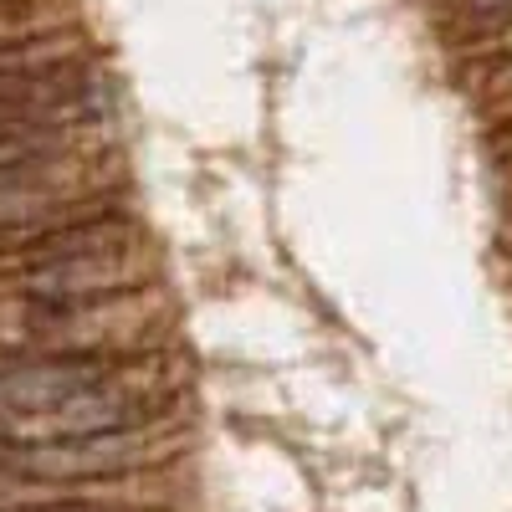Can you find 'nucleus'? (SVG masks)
Listing matches in <instances>:
<instances>
[{
  "label": "nucleus",
  "instance_id": "obj_1",
  "mask_svg": "<svg viewBox=\"0 0 512 512\" xmlns=\"http://www.w3.org/2000/svg\"><path fill=\"white\" fill-rule=\"evenodd\" d=\"M149 461V431L88 436V441H41V446H0V472L21 482H72V477H118Z\"/></svg>",
  "mask_w": 512,
  "mask_h": 512
},
{
  "label": "nucleus",
  "instance_id": "obj_2",
  "mask_svg": "<svg viewBox=\"0 0 512 512\" xmlns=\"http://www.w3.org/2000/svg\"><path fill=\"white\" fill-rule=\"evenodd\" d=\"M21 512H113V507H88V502H72V507H21Z\"/></svg>",
  "mask_w": 512,
  "mask_h": 512
}]
</instances>
